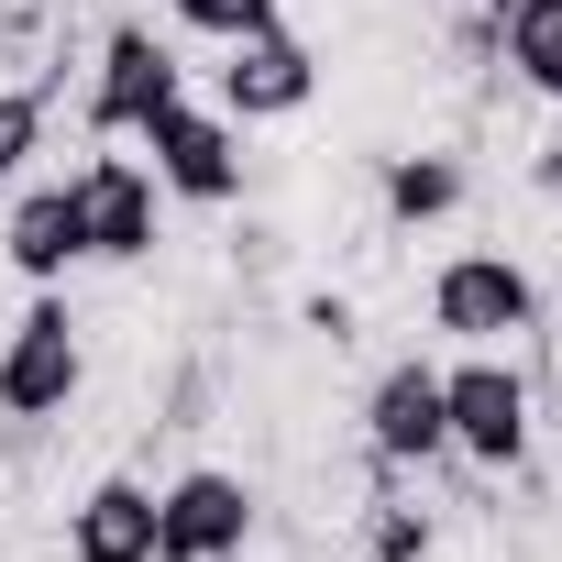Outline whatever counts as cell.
<instances>
[{"label":"cell","mask_w":562,"mask_h":562,"mask_svg":"<svg viewBox=\"0 0 562 562\" xmlns=\"http://www.w3.org/2000/svg\"><path fill=\"white\" fill-rule=\"evenodd\" d=\"M133 144L155 155V188L166 199H188V210H232L243 199V122L221 100H166Z\"/></svg>","instance_id":"6da1fadb"},{"label":"cell","mask_w":562,"mask_h":562,"mask_svg":"<svg viewBox=\"0 0 562 562\" xmlns=\"http://www.w3.org/2000/svg\"><path fill=\"white\" fill-rule=\"evenodd\" d=\"M430 331L463 353H496L507 331H540V276L518 254H452L430 276Z\"/></svg>","instance_id":"7a4b0ae2"},{"label":"cell","mask_w":562,"mask_h":562,"mask_svg":"<svg viewBox=\"0 0 562 562\" xmlns=\"http://www.w3.org/2000/svg\"><path fill=\"white\" fill-rule=\"evenodd\" d=\"M441 419H452V452L463 463H518L529 452V375L507 364V353H463V364H441Z\"/></svg>","instance_id":"3957f363"},{"label":"cell","mask_w":562,"mask_h":562,"mask_svg":"<svg viewBox=\"0 0 562 562\" xmlns=\"http://www.w3.org/2000/svg\"><path fill=\"white\" fill-rule=\"evenodd\" d=\"M254 540V485L221 463H188L177 485H155V562H243Z\"/></svg>","instance_id":"277c9868"},{"label":"cell","mask_w":562,"mask_h":562,"mask_svg":"<svg viewBox=\"0 0 562 562\" xmlns=\"http://www.w3.org/2000/svg\"><path fill=\"white\" fill-rule=\"evenodd\" d=\"M89 353H78V321L56 288H34V310L12 321V342H0V419H56L78 397Z\"/></svg>","instance_id":"5b68a950"},{"label":"cell","mask_w":562,"mask_h":562,"mask_svg":"<svg viewBox=\"0 0 562 562\" xmlns=\"http://www.w3.org/2000/svg\"><path fill=\"white\" fill-rule=\"evenodd\" d=\"M166 100H188V67L155 23H111L100 34V78H89V133H144Z\"/></svg>","instance_id":"8992f818"},{"label":"cell","mask_w":562,"mask_h":562,"mask_svg":"<svg viewBox=\"0 0 562 562\" xmlns=\"http://www.w3.org/2000/svg\"><path fill=\"white\" fill-rule=\"evenodd\" d=\"M310 89H321V56L288 34V23H265V34H243V45H221V67H210V100L254 133V122H288V111H310Z\"/></svg>","instance_id":"52a82bcc"},{"label":"cell","mask_w":562,"mask_h":562,"mask_svg":"<svg viewBox=\"0 0 562 562\" xmlns=\"http://www.w3.org/2000/svg\"><path fill=\"white\" fill-rule=\"evenodd\" d=\"M78 210H89V265H144L166 243V188L133 155H89L78 166Z\"/></svg>","instance_id":"ba28073f"},{"label":"cell","mask_w":562,"mask_h":562,"mask_svg":"<svg viewBox=\"0 0 562 562\" xmlns=\"http://www.w3.org/2000/svg\"><path fill=\"white\" fill-rule=\"evenodd\" d=\"M364 441H375V463H441V452H452V419H441V364L397 353V364L364 386Z\"/></svg>","instance_id":"9c48e42d"},{"label":"cell","mask_w":562,"mask_h":562,"mask_svg":"<svg viewBox=\"0 0 562 562\" xmlns=\"http://www.w3.org/2000/svg\"><path fill=\"white\" fill-rule=\"evenodd\" d=\"M23 288H67V265H89V210H78V177H45L12 199V232H0Z\"/></svg>","instance_id":"30bf717a"},{"label":"cell","mask_w":562,"mask_h":562,"mask_svg":"<svg viewBox=\"0 0 562 562\" xmlns=\"http://www.w3.org/2000/svg\"><path fill=\"white\" fill-rule=\"evenodd\" d=\"M67 562H155V485L144 474H100L67 507Z\"/></svg>","instance_id":"8fae6325"},{"label":"cell","mask_w":562,"mask_h":562,"mask_svg":"<svg viewBox=\"0 0 562 562\" xmlns=\"http://www.w3.org/2000/svg\"><path fill=\"white\" fill-rule=\"evenodd\" d=\"M496 45H507V78L562 100V0H507L496 12Z\"/></svg>","instance_id":"7c38bea8"},{"label":"cell","mask_w":562,"mask_h":562,"mask_svg":"<svg viewBox=\"0 0 562 562\" xmlns=\"http://www.w3.org/2000/svg\"><path fill=\"white\" fill-rule=\"evenodd\" d=\"M375 199H386V221H397V232H419V221H452V210H463V166H452V155H386Z\"/></svg>","instance_id":"4fadbf2b"},{"label":"cell","mask_w":562,"mask_h":562,"mask_svg":"<svg viewBox=\"0 0 562 562\" xmlns=\"http://www.w3.org/2000/svg\"><path fill=\"white\" fill-rule=\"evenodd\" d=\"M166 12H177L188 34H210V45H243V34H265V23H288L276 0H166Z\"/></svg>","instance_id":"5bb4252c"},{"label":"cell","mask_w":562,"mask_h":562,"mask_svg":"<svg viewBox=\"0 0 562 562\" xmlns=\"http://www.w3.org/2000/svg\"><path fill=\"white\" fill-rule=\"evenodd\" d=\"M45 155V89H0V188Z\"/></svg>","instance_id":"9a60e30c"},{"label":"cell","mask_w":562,"mask_h":562,"mask_svg":"<svg viewBox=\"0 0 562 562\" xmlns=\"http://www.w3.org/2000/svg\"><path fill=\"white\" fill-rule=\"evenodd\" d=\"M419 551H430V518L386 507V518H375V562H419Z\"/></svg>","instance_id":"2e32d148"},{"label":"cell","mask_w":562,"mask_h":562,"mask_svg":"<svg viewBox=\"0 0 562 562\" xmlns=\"http://www.w3.org/2000/svg\"><path fill=\"white\" fill-rule=\"evenodd\" d=\"M540 188H562V122H551V144H540Z\"/></svg>","instance_id":"e0dca14e"},{"label":"cell","mask_w":562,"mask_h":562,"mask_svg":"<svg viewBox=\"0 0 562 562\" xmlns=\"http://www.w3.org/2000/svg\"><path fill=\"white\" fill-rule=\"evenodd\" d=\"M474 12H485V23H496V12H507V0H474Z\"/></svg>","instance_id":"ac0fdd59"}]
</instances>
